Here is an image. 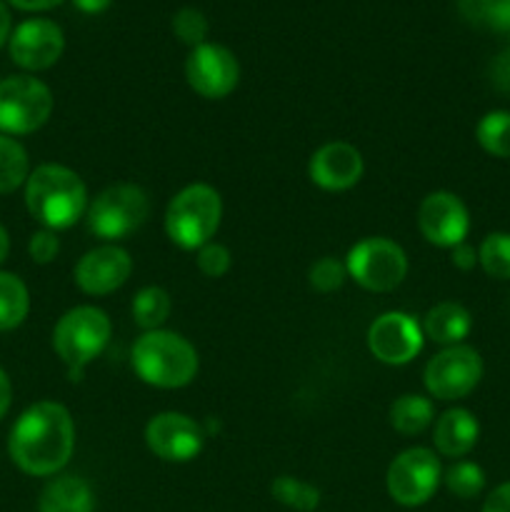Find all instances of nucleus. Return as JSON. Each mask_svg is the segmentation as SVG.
Returning a JSON list of instances; mask_svg holds the SVG:
<instances>
[{
    "label": "nucleus",
    "instance_id": "1",
    "mask_svg": "<svg viewBox=\"0 0 510 512\" xmlns=\"http://www.w3.org/2000/svg\"><path fill=\"white\" fill-rule=\"evenodd\" d=\"M75 423L65 405L40 400L20 413L10 428V460L33 478L60 473L73 458Z\"/></svg>",
    "mask_w": 510,
    "mask_h": 512
},
{
    "label": "nucleus",
    "instance_id": "2",
    "mask_svg": "<svg viewBox=\"0 0 510 512\" xmlns=\"http://www.w3.org/2000/svg\"><path fill=\"white\" fill-rule=\"evenodd\" d=\"M25 208L45 230H68L88 213V188L65 165H38L25 180Z\"/></svg>",
    "mask_w": 510,
    "mask_h": 512
},
{
    "label": "nucleus",
    "instance_id": "3",
    "mask_svg": "<svg viewBox=\"0 0 510 512\" xmlns=\"http://www.w3.org/2000/svg\"><path fill=\"white\" fill-rule=\"evenodd\" d=\"M130 365L143 383L160 390L185 388L200 368L198 350L173 330H148L140 335L130 353Z\"/></svg>",
    "mask_w": 510,
    "mask_h": 512
},
{
    "label": "nucleus",
    "instance_id": "4",
    "mask_svg": "<svg viewBox=\"0 0 510 512\" xmlns=\"http://www.w3.org/2000/svg\"><path fill=\"white\" fill-rule=\"evenodd\" d=\"M223 218V200L215 188L193 183L180 190L165 210V233L178 248L200 250L215 238Z\"/></svg>",
    "mask_w": 510,
    "mask_h": 512
},
{
    "label": "nucleus",
    "instance_id": "5",
    "mask_svg": "<svg viewBox=\"0 0 510 512\" xmlns=\"http://www.w3.org/2000/svg\"><path fill=\"white\" fill-rule=\"evenodd\" d=\"M113 325L95 305L70 308L53 328V348L68 368L70 380L83 378L85 368L98 358L108 345Z\"/></svg>",
    "mask_w": 510,
    "mask_h": 512
},
{
    "label": "nucleus",
    "instance_id": "6",
    "mask_svg": "<svg viewBox=\"0 0 510 512\" xmlns=\"http://www.w3.org/2000/svg\"><path fill=\"white\" fill-rule=\"evenodd\" d=\"M148 215L150 198L140 185L115 183L88 205V230L115 245L143 228Z\"/></svg>",
    "mask_w": 510,
    "mask_h": 512
},
{
    "label": "nucleus",
    "instance_id": "7",
    "mask_svg": "<svg viewBox=\"0 0 510 512\" xmlns=\"http://www.w3.org/2000/svg\"><path fill=\"white\" fill-rule=\"evenodd\" d=\"M53 93L33 75H10L0 80V133L30 135L53 115Z\"/></svg>",
    "mask_w": 510,
    "mask_h": 512
},
{
    "label": "nucleus",
    "instance_id": "8",
    "mask_svg": "<svg viewBox=\"0 0 510 512\" xmlns=\"http://www.w3.org/2000/svg\"><path fill=\"white\" fill-rule=\"evenodd\" d=\"M348 278L370 293H390L408 275V255L390 238H365L348 250Z\"/></svg>",
    "mask_w": 510,
    "mask_h": 512
},
{
    "label": "nucleus",
    "instance_id": "9",
    "mask_svg": "<svg viewBox=\"0 0 510 512\" xmlns=\"http://www.w3.org/2000/svg\"><path fill=\"white\" fill-rule=\"evenodd\" d=\"M483 378V358L475 348L460 343L440 350L428 360L423 373L425 390L435 400H460L473 393Z\"/></svg>",
    "mask_w": 510,
    "mask_h": 512
},
{
    "label": "nucleus",
    "instance_id": "10",
    "mask_svg": "<svg viewBox=\"0 0 510 512\" xmlns=\"http://www.w3.org/2000/svg\"><path fill=\"white\" fill-rule=\"evenodd\" d=\"M443 480L438 455L430 448H408L390 463L385 485L388 495L403 508L425 505Z\"/></svg>",
    "mask_w": 510,
    "mask_h": 512
},
{
    "label": "nucleus",
    "instance_id": "11",
    "mask_svg": "<svg viewBox=\"0 0 510 512\" xmlns=\"http://www.w3.org/2000/svg\"><path fill=\"white\" fill-rule=\"evenodd\" d=\"M185 78L200 98L220 100L233 93L238 85V58L225 45L203 43L190 50L188 60H185Z\"/></svg>",
    "mask_w": 510,
    "mask_h": 512
},
{
    "label": "nucleus",
    "instance_id": "12",
    "mask_svg": "<svg viewBox=\"0 0 510 512\" xmlns=\"http://www.w3.org/2000/svg\"><path fill=\"white\" fill-rule=\"evenodd\" d=\"M145 443L165 463H188L198 458L205 443L203 425L183 413H158L145 425Z\"/></svg>",
    "mask_w": 510,
    "mask_h": 512
},
{
    "label": "nucleus",
    "instance_id": "13",
    "mask_svg": "<svg viewBox=\"0 0 510 512\" xmlns=\"http://www.w3.org/2000/svg\"><path fill=\"white\" fill-rule=\"evenodd\" d=\"M423 325L408 313H383L368 328V348L385 365H408L423 350Z\"/></svg>",
    "mask_w": 510,
    "mask_h": 512
},
{
    "label": "nucleus",
    "instance_id": "14",
    "mask_svg": "<svg viewBox=\"0 0 510 512\" xmlns=\"http://www.w3.org/2000/svg\"><path fill=\"white\" fill-rule=\"evenodd\" d=\"M418 228L430 245L450 248L465 243L470 233V213L463 200L448 190L425 195L418 210Z\"/></svg>",
    "mask_w": 510,
    "mask_h": 512
},
{
    "label": "nucleus",
    "instance_id": "15",
    "mask_svg": "<svg viewBox=\"0 0 510 512\" xmlns=\"http://www.w3.org/2000/svg\"><path fill=\"white\" fill-rule=\"evenodd\" d=\"M65 35L58 23L48 18H33L20 23L18 28L10 33L8 50L15 65L23 70L38 73V70H48L55 65L63 55Z\"/></svg>",
    "mask_w": 510,
    "mask_h": 512
},
{
    "label": "nucleus",
    "instance_id": "16",
    "mask_svg": "<svg viewBox=\"0 0 510 512\" xmlns=\"http://www.w3.org/2000/svg\"><path fill=\"white\" fill-rule=\"evenodd\" d=\"M133 273V260L128 250L108 243L100 248L88 250L75 265V285L88 295H108L115 293L128 283Z\"/></svg>",
    "mask_w": 510,
    "mask_h": 512
},
{
    "label": "nucleus",
    "instance_id": "17",
    "mask_svg": "<svg viewBox=\"0 0 510 512\" xmlns=\"http://www.w3.org/2000/svg\"><path fill=\"white\" fill-rule=\"evenodd\" d=\"M363 155L355 145L335 140V143H325L313 153L308 163V175L318 188L330 190V193H340V190H350L360 178H363Z\"/></svg>",
    "mask_w": 510,
    "mask_h": 512
},
{
    "label": "nucleus",
    "instance_id": "18",
    "mask_svg": "<svg viewBox=\"0 0 510 512\" xmlns=\"http://www.w3.org/2000/svg\"><path fill=\"white\" fill-rule=\"evenodd\" d=\"M480 438V423L470 410L450 408L435 420L433 443L445 458H465Z\"/></svg>",
    "mask_w": 510,
    "mask_h": 512
},
{
    "label": "nucleus",
    "instance_id": "19",
    "mask_svg": "<svg viewBox=\"0 0 510 512\" xmlns=\"http://www.w3.org/2000/svg\"><path fill=\"white\" fill-rule=\"evenodd\" d=\"M95 495L88 480L78 475H58L43 488L38 512H93Z\"/></svg>",
    "mask_w": 510,
    "mask_h": 512
},
{
    "label": "nucleus",
    "instance_id": "20",
    "mask_svg": "<svg viewBox=\"0 0 510 512\" xmlns=\"http://www.w3.org/2000/svg\"><path fill=\"white\" fill-rule=\"evenodd\" d=\"M470 330H473V315L460 303L445 300V303H438L425 313L423 335H428L433 343L445 345V348L463 343Z\"/></svg>",
    "mask_w": 510,
    "mask_h": 512
},
{
    "label": "nucleus",
    "instance_id": "21",
    "mask_svg": "<svg viewBox=\"0 0 510 512\" xmlns=\"http://www.w3.org/2000/svg\"><path fill=\"white\" fill-rule=\"evenodd\" d=\"M30 313L28 285L15 273L0 270V333L15 330Z\"/></svg>",
    "mask_w": 510,
    "mask_h": 512
},
{
    "label": "nucleus",
    "instance_id": "22",
    "mask_svg": "<svg viewBox=\"0 0 510 512\" xmlns=\"http://www.w3.org/2000/svg\"><path fill=\"white\" fill-rule=\"evenodd\" d=\"M435 408L433 400L425 395H400L393 405H390V425L398 430L400 435H418L433 423Z\"/></svg>",
    "mask_w": 510,
    "mask_h": 512
},
{
    "label": "nucleus",
    "instance_id": "23",
    "mask_svg": "<svg viewBox=\"0 0 510 512\" xmlns=\"http://www.w3.org/2000/svg\"><path fill=\"white\" fill-rule=\"evenodd\" d=\"M173 310V300H170L168 290L158 288V285H148L140 288L133 298V320L138 328L160 330V325L170 318Z\"/></svg>",
    "mask_w": 510,
    "mask_h": 512
},
{
    "label": "nucleus",
    "instance_id": "24",
    "mask_svg": "<svg viewBox=\"0 0 510 512\" xmlns=\"http://www.w3.org/2000/svg\"><path fill=\"white\" fill-rule=\"evenodd\" d=\"M30 175L28 150L10 135L0 133V195L15 193Z\"/></svg>",
    "mask_w": 510,
    "mask_h": 512
},
{
    "label": "nucleus",
    "instance_id": "25",
    "mask_svg": "<svg viewBox=\"0 0 510 512\" xmlns=\"http://www.w3.org/2000/svg\"><path fill=\"white\" fill-rule=\"evenodd\" d=\"M458 10L475 28L510 33V0H458Z\"/></svg>",
    "mask_w": 510,
    "mask_h": 512
},
{
    "label": "nucleus",
    "instance_id": "26",
    "mask_svg": "<svg viewBox=\"0 0 510 512\" xmlns=\"http://www.w3.org/2000/svg\"><path fill=\"white\" fill-rule=\"evenodd\" d=\"M475 138L485 153L510 158V110H490L475 128Z\"/></svg>",
    "mask_w": 510,
    "mask_h": 512
},
{
    "label": "nucleus",
    "instance_id": "27",
    "mask_svg": "<svg viewBox=\"0 0 510 512\" xmlns=\"http://www.w3.org/2000/svg\"><path fill=\"white\" fill-rule=\"evenodd\" d=\"M270 495L280 505L298 512H313L320 505V490L305 480L293 478V475H278L270 483Z\"/></svg>",
    "mask_w": 510,
    "mask_h": 512
},
{
    "label": "nucleus",
    "instance_id": "28",
    "mask_svg": "<svg viewBox=\"0 0 510 512\" xmlns=\"http://www.w3.org/2000/svg\"><path fill=\"white\" fill-rule=\"evenodd\" d=\"M443 483L455 498L460 500H473L483 493L485 488V473L478 463L470 460H460V463L450 465L443 473Z\"/></svg>",
    "mask_w": 510,
    "mask_h": 512
},
{
    "label": "nucleus",
    "instance_id": "29",
    "mask_svg": "<svg viewBox=\"0 0 510 512\" xmlns=\"http://www.w3.org/2000/svg\"><path fill=\"white\" fill-rule=\"evenodd\" d=\"M478 263L490 278L510 280V233H490L478 248Z\"/></svg>",
    "mask_w": 510,
    "mask_h": 512
},
{
    "label": "nucleus",
    "instance_id": "30",
    "mask_svg": "<svg viewBox=\"0 0 510 512\" xmlns=\"http://www.w3.org/2000/svg\"><path fill=\"white\" fill-rule=\"evenodd\" d=\"M208 18L198 8H180L173 15V33L190 48H198L208 38Z\"/></svg>",
    "mask_w": 510,
    "mask_h": 512
},
{
    "label": "nucleus",
    "instance_id": "31",
    "mask_svg": "<svg viewBox=\"0 0 510 512\" xmlns=\"http://www.w3.org/2000/svg\"><path fill=\"white\" fill-rule=\"evenodd\" d=\"M345 278H348L345 263H340L338 258H330V255L310 265L308 280L318 293H333V290H338L345 283Z\"/></svg>",
    "mask_w": 510,
    "mask_h": 512
},
{
    "label": "nucleus",
    "instance_id": "32",
    "mask_svg": "<svg viewBox=\"0 0 510 512\" xmlns=\"http://www.w3.org/2000/svg\"><path fill=\"white\" fill-rule=\"evenodd\" d=\"M198 270L205 275V278H223L225 273L230 270V263H233V255L225 245L213 243L210 240L208 245L198 250Z\"/></svg>",
    "mask_w": 510,
    "mask_h": 512
},
{
    "label": "nucleus",
    "instance_id": "33",
    "mask_svg": "<svg viewBox=\"0 0 510 512\" xmlns=\"http://www.w3.org/2000/svg\"><path fill=\"white\" fill-rule=\"evenodd\" d=\"M58 250H60L58 235H55L53 230H45V228L38 230V233H33V238H30L28 243L30 258H33V263L38 265L53 263V260L58 258Z\"/></svg>",
    "mask_w": 510,
    "mask_h": 512
},
{
    "label": "nucleus",
    "instance_id": "34",
    "mask_svg": "<svg viewBox=\"0 0 510 512\" xmlns=\"http://www.w3.org/2000/svg\"><path fill=\"white\" fill-rule=\"evenodd\" d=\"M490 83L498 90H503V93H510V50L500 53L490 63Z\"/></svg>",
    "mask_w": 510,
    "mask_h": 512
},
{
    "label": "nucleus",
    "instance_id": "35",
    "mask_svg": "<svg viewBox=\"0 0 510 512\" xmlns=\"http://www.w3.org/2000/svg\"><path fill=\"white\" fill-rule=\"evenodd\" d=\"M483 512H510V483H503L495 490H490V495L485 498Z\"/></svg>",
    "mask_w": 510,
    "mask_h": 512
},
{
    "label": "nucleus",
    "instance_id": "36",
    "mask_svg": "<svg viewBox=\"0 0 510 512\" xmlns=\"http://www.w3.org/2000/svg\"><path fill=\"white\" fill-rule=\"evenodd\" d=\"M453 265L460 270H473L478 265V250L468 243H460L453 248Z\"/></svg>",
    "mask_w": 510,
    "mask_h": 512
},
{
    "label": "nucleus",
    "instance_id": "37",
    "mask_svg": "<svg viewBox=\"0 0 510 512\" xmlns=\"http://www.w3.org/2000/svg\"><path fill=\"white\" fill-rule=\"evenodd\" d=\"M10 403H13V385H10L8 373L0 368V420H3L5 413L10 410Z\"/></svg>",
    "mask_w": 510,
    "mask_h": 512
},
{
    "label": "nucleus",
    "instance_id": "38",
    "mask_svg": "<svg viewBox=\"0 0 510 512\" xmlns=\"http://www.w3.org/2000/svg\"><path fill=\"white\" fill-rule=\"evenodd\" d=\"M10 5H15L18 10H28V13H38V10H50L55 5H60L63 0H8Z\"/></svg>",
    "mask_w": 510,
    "mask_h": 512
},
{
    "label": "nucleus",
    "instance_id": "39",
    "mask_svg": "<svg viewBox=\"0 0 510 512\" xmlns=\"http://www.w3.org/2000/svg\"><path fill=\"white\" fill-rule=\"evenodd\" d=\"M73 3H75V8L83 10V13L98 15V13H103V10H108L113 0H73Z\"/></svg>",
    "mask_w": 510,
    "mask_h": 512
},
{
    "label": "nucleus",
    "instance_id": "40",
    "mask_svg": "<svg viewBox=\"0 0 510 512\" xmlns=\"http://www.w3.org/2000/svg\"><path fill=\"white\" fill-rule=\"evenodd\" d=\"M5 40H10V10L0 0V48L5 45Z\"/></svg>",
    "mask_w": 510,
    "mask_h": 512
},
{
    "label": "nucleus",
    "instance_id": "41",
    "mask_svg": "<svg viewBox=\"0 0 510 512\" xmlns=\"http://www.w3.org/2000/svg\"><path fill=\"white\" fill-rule=\"evenodd\" d=\"M8 253H10V235H8V230H5L3 225H0V265L5 263Z\"/></svg>",
    "mask_w": 510,
    "mask_h": 512
},
{
    "label": "nucleus",
    "instance_id": "42",
    "mask_svg": "<svg viewBox=\"0 0 510 512\" xmlns=\"http://www.w3.org/2000/svg\"><path fill=\"white\" fill-rule=\"evenodd\" d=\"M508 35H510V33H508ZM508 50H510V48H508Z\"/></svg>",
    "mask_w": 510,
    "mask_h": 512
}]
</instances>
